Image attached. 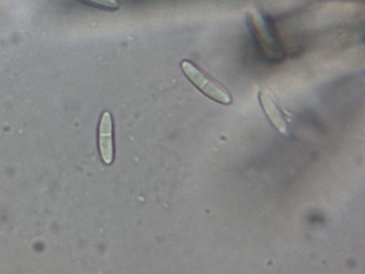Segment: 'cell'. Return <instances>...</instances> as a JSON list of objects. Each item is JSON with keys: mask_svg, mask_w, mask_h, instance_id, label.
<instances>
[{"mask_svg": "<svg viewBox=\"0 0 365 274\" xmlns=\"http://www.w3.org/2000/svg\"><path fill=\"white\" fill-rule=\"evenodd\" d=\"M181 68L190 81L207 97L224 105L232 103V96L225 86L207 76L189 61L182 62Z\"/></svg>", "mask_w": 365, "mask_h": 274, "instance_id": "1", "label": "cell"}, {"mask_svg": "<svg viewBox=\"0 0 365 274\" xmlns=\"http://www.w3.org/2000/svg\"><path fill=\"white\" fill-rule=\"evenodd\" d=\"M99 146L103 162L110 165L114 156L113 121L109 112L103 113L99 128Z\"/></svg>", "mask_w": 365, "mask_h": 274, "instance_id": "2", "label": "cell"}, {"mask_svg": "<svg viewBox=\"0 0 365 274\" xmlns=\"http://www.w3.org/2000/svg\"><path fill=\"white\" fill-rule=\"evenodd\" d=\"M259 100L272 126L280 133L286 134L287 133V125L276 102L274 101L269 93L263 91L259 93Z\"/></svg>", "mask_w": 365, "mask_h": 274, "instance_id": "3", "label": "cell"}, {"mask_svg": "<svg viewBox=\"0 0 365 274\" xmlns=\"http://www.w3.org/2000/svg\"><path fill=\"white\" fill-rule=\"evenodd\" d=\"M86 1L109 9H116L118 7L115 0H86Z\"/></svg>", "mask_w": 365, "mask_h": 274, "instance_id": "4", "label": "cell"}]
</instances>
